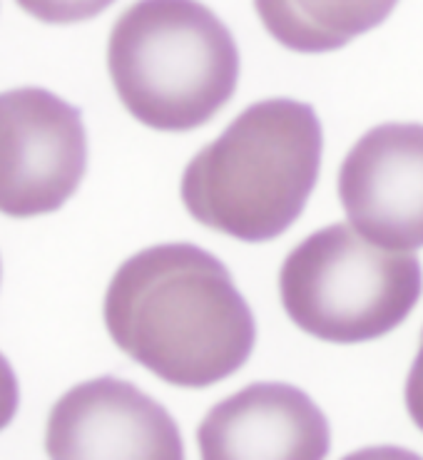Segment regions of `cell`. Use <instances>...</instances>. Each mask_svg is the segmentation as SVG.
<instances>
[{
    "label": "cell",
    "mask_w": 423,
    "mask_h": 460,
    "mask_svg": "<svg viewBox=\"0 0 423 460\" xmlns=\"http://www.w3.org/2000/svg\"><path fill=\"white\" fill-rule=\"evenodd\" d=\"M399 0H254L266 32L294 53H331L379 28Z\"/></svg>",
    "instance_id": "cell-9"
},
{
    "label": "cell",
    "mask_w": 423,
    "mask_h": 460,
    "mask_svg": "<svg viewBox=\"0 0 423 460\" xmlns=\"http://www.w3.org/2000/svg\"><path fill=\"white\" fill-rule=\"evenodd\" d=\"M21 406V385L18 376L8 364V358L0 353V430H5L13 423V418Z\"/></svg>",
    "instance_id": "cell-11"
},
{
    "label": "cell",
    "mask_w": 423,
    "mask_h": 460,
    "mask_svg": "<svg viewBox=\"0 0 423 460\" xmlns=\"http://www.w3.org/2000/svg\"><path fill=\"white\" fill-rule=\"evenodd\" d=\"M341 460H423L418 453L399 446H371V448L354 450Z\"/></svg>",
    "instance_id": "cell-13"
},
{
    "label": "cell",
    "mask_w": 423,
    "mask_h": 460,
    "mask_svg": "<svg viewBox=\"0 0 423 460\" xmlns=\"http://www.w3.org/2000/svg\"><path fill=\"white\" fill-rule=\"evenodd\" d=\"M103 314L120 351L180 388L230 378L256 341L254 314L230 269L187 242L149 246L122 261Z\"/></svg>",
    "instance_id": "cell-1"
},
{
    "label": "cell",
    "mask_w": 423,
    "mask_h": 460,
    "mask_svg": "<svg viewBox=\"0 0 423 460\" xmlns=\"http://www.w3.org/2000/svg\"><path fill=\"white\" fill-rule=\"evenodd\" d=\"M338 199L354 229L393 252L423 246V125L386 122L351 147Z\"/></svg>",
    "instance_id": "cell-7"
},
{
    "label": "cell",
    "mask_w": 423,
    "mask_h": 460,
    "mask_svg": "<svg viewBox=\"0 0 423 460\" xmlns=\"http://www.w3.org/2000/svg\"><path fill=\"white\" fill-rule=\"evenodd\" d=\"M83 112L42 87L0 93V212L53 215L83 182Z\"/></svg>",
    "instance_id": "cell-5"
},
{
    "label": "cell",
    "mask_w": 423,
    "mask_h": 460,
    "mask_svg": "<svg viewBox=\"0 0 423 460\" xmlns=\"http://www.w3.org/2000/svg\"><path fill=\"white\" fill-rule=\"evenodd\" d=\"M107 70L138 122L190 132L232 100L239 50L230 28L200 0H138L112 25Z\"/></svg>",
    "instance_id": "cell-3"
},
{
    "label": "cell",
    "mask_w": 423,
    "mask_h": 460,
    "mask_svg": "<svg viewBox=\"0 0 423 460\" xmlns=\"http://www.w3.org/2000/svg\"><path fill=\"white\" fill-rule=\"evenodd\" d=\"M45 450L50 460H184L167 408L115 376L77 384L55 403Z\"/></svg>",
    "instance_id": "cell-6"
},
{
    "label": "cell",
    "mask_w": 423,
    "mask_h": 460,
    "mask_svg": "<svg viewBox=\"0 0 423 460\" xmlns=\"http://www.w3.org/2000/svg\"><path fill=\"white\" fill-rule=\"evenodd\" d=\"M22 11L48 25H73L95 18L115 0H15Z\"/></svg>",
    "instance_id": "cell-10"
},
{
    "label": "cell",
    "mask_w": 423,
    "mask_h": 460,
    "mask_svg": "<svg viewBox=\"0 0 423 460\" xmlns=\"http://www.w3.org/2000/svg\"><path fill=\"white\" fill-rule=\"evenodd\" d=\"M202 460H327L324 411L292 384H252L224 398L197 429Z\"/></svg>",
    "instance_id": "cell-8"
},
{
    "label": "cell",
    "mask_w": 423,
    "mask_h": 460,
    "mask_svg": "<svg viewBox=\"0 0 423 460\" xmlns=\"http://www.w3.org/2000/svg\"><path fill=\"white\" fill-rule=\"evenodd\" d=\"M406 411L413 423L423 430V336L409 378H406Z\"/></svg>",
    "instance_id": "cell-12"
},
{
    "label": "cell",
    "mask_w": 423,
    "mask_h": 460,
    "mask_svg": "<svg viewBox=\"0 0 423 460\" xmlns=\"http://www.w3.org/2000/svg\"><path fill=\"white\" fill-rule=\"evenodd\" d=\"M423 291L421 261L389 252L349 225H328L284 259L279 294L286 316L328 343H364L401 326Z\"/></svg>",
    "instance_id": "cell-4"
},
{
    "label": "cell",
    "mask_w": 423,
    "mask_h": 460,
    "mask_svg": "<svg viewBox=\"0 0 423 460\" xmlns=\"http://www.w3.org/2000/svg\"><path fill=\"white\" fill-rule=\"evenodd\" d=\"M324 135L307 102L274 97L244 110L182 174L192 219L249 244L272 242L302 217L321 167Z\"/></svg>",
    "instance_id": "cell-2"
}]
</instances>
